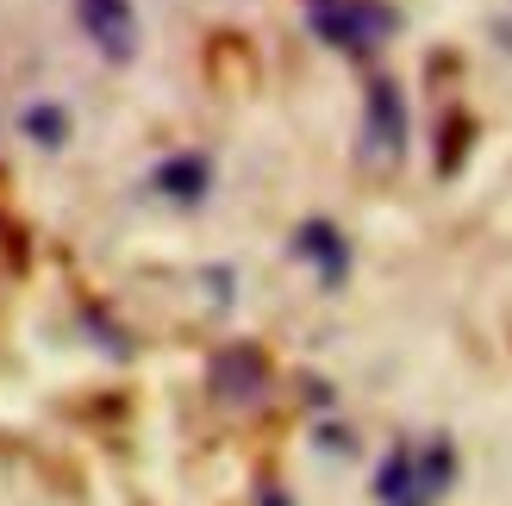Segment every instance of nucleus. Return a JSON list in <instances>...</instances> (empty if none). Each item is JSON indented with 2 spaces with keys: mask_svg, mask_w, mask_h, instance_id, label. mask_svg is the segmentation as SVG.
Listing matches in <instances>:
<instances>
[{
  "mask_svg": "<svg viewBox=\"0 0 512 506\" xmlns=\"http://www.w3.org/2000/svg\"><path fill=\"white\" fill-rule=\"evenodd\" d=\"M300 13L306 32L344 57H375L400 32V7H388V0H300Z\"/></svg>",
  "mask_w": 512,
  "mask_h": 506,
  "instance_id": "1",
  "label": "nucleus"
},
{
  "mask_svg": "<svg viewBox=\"0 0 512 506\" xmlns=\"http://www.w3.org/2000/svg\"><path fill=\"white\" fill-rule=\"evenodd\" d=\"M406 138H413V119H406V94L394 75H375L363 94V157L375 169H400L406 163Z\"/></svg>",
  "mask_w": 512,
  "mask_h": 506,
  "instance_id": "2",
  "label": "nucleus"
},
{
  "mask_svg": "<svg viewBox=\"0 0 512 506\" xmlns=\"http://www.w3.org/2000/svg\"><path fill=\"white\" fill-rule=\"evenodd\" d=\"M75 25L88 32V44L107 63H132L138 57V13H132V0H75Z\"/></svg>",
  "mask_w": 512,
  "mask_h": 506,
  "instance_id": "3",
  "label": "nucleus"
},
{
  "mask_svg": "<svg viewBox=\"0 0 512 506\" xmlns=\"http://www.w3.org/2000/svg\"><path fill=\"white\" fill-rule=\"evenodd\" d=\"M207 382H213V394L225 400V407H256V400L269 394V357L256 344H232V350L213 357Z\"/></svg>",
  "mask_w": 512,
  "mask_h": 506,
  "instance_id": "4",
  "label": "nucleus"
},
{
  "mask_svg": "<svg viewBox=\"0 0 512 506\" xmlns=\"http://www.w3.org/2000/svg\"><path fill=\"white\" fill-rule=\"evenodd\" d=\"M294 257L313 263L325 288H344L350 282V244H344V232L331 219H306L300 225V232H294Z\"/></svg>",
  "mask_w": 512,
  "mask_h": 506,
  "instance_id": "5",
  "label": "nucleus"
},
{
  "mask_svg": "<svg viewBox=\"0 0 512 506\" xmlns=\"http://www.w3.org/2000/svg\"><path fill=\"white\" fill-rule=\"evenodd\" d=\"M150 188H157L163 200H175V207H200L213 188V163L200 157V150H175V157H163L157 169H150Z\"/></svg>",
  "mask_w": 512,
  "mask_h": 506,
  "instance_id": "6",
  "label": "nucleus"
},
{
  "mask_svg": "<svg viewBox=\"0 0 512 506\" xmlns=\"http://www.w3.org/2000/svg\"><path fill=\"white\" fill-rule=\"evenodd\" d=\"M413 482H419L425 506L438 500V494H450V482H456V444L450 438H431L425 450H413Z\"/></svg>",
  "mask_w": 512,
  "mask_h": 506,
  "instance_id": "7",
  "label": "nucleus"
},
{
  "mask_svg": "<svg viewBox=\"0 0 512 506\" xmlns=\"http://www.w3.org/2000/svg\"><path fill=\"white\" fill-rule=\"evenodd\" d=\"M375 494H381V506H425L419 482H413V444L388 450V463H381V475H375Z\"/></svg>",
  "mask_w": 512,
  "mask_h": 506,
  "instance_id": "8",
  "label": "nucleus"
},
{
  "mask_svg": "<svg viewBox=\"0 0 512 506\" xmlns=\"http://www.w3.org/2000/svg\"><path fill=\"white\" fill-rule=\"evenodd\" d=\"M19 132L32 138L38 150H63L69 144V113L57 107V100H32V107L19 113Z\"/></svg>",
  "mask_w": 512,
  "mask_h": 506,
  "instance_id": "9",
  "label": "nucleus"
},
{
  "mask_svg": "<svg viewBox=\"0 0 512 506\" xmlns=\"http://www.w3.org/2000/svg\"><path fill=\"white\" fill-rule=\"evenodd\" d=\"M263 506H288V500H281V494H263Z\"/></svg>",
  "mask_w": 512,
  "mask_h": 506,
  "instance_id": "10",
  "label": "nucleus"
}]
</instances>
